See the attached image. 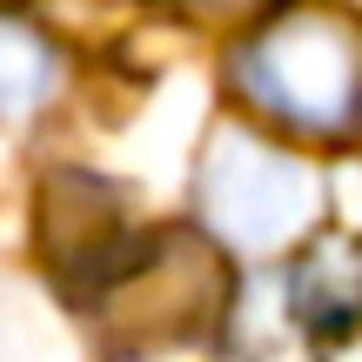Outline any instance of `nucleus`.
Listing matches in <instances>:
<instances>
[{
  "mask_svg": "<svg viewBox=\"0 0 362 362\" xmlns=\"http://www.w3.org/2000/svg\"><path fill=\"white\" fill-rule=\"evenodd\" d=\"M235 74L262 115L302 134H336L362 115V27L336 7H302L262 27Z\"/></svg>",
  "mask_w": 362,
  "mask_h": 362,
  "instance_id": "1",
  "label": "nucleus"
},
{
  "mask_svg": "<svg viewBox=\"0 0 362 362\" xmlns=\"http://www.w3.org/2000/svg\"><path fill=\"white\" fill-rule=\"evenodd\" d=\"M315 175L302 161L275 155L269 141L248 134H215L202 161V215L228 235L235 248H275L309 221Z\"/></svg>",
  "mask_w": 362,
  "mask_h": 362,
  "instance_id": "2",
  "label": "nucleus"
},
{
  "mask_svg": "<svg viewBox=\"0 0 362 362\" xmlns=\"http://www.w3.org/2000/svg\"><path fill=\"white\" fill-rule=\"evenodd\" d=\"M362 309V248H315L296 269V322L329 329Z\"/></svg>",
  "mask_w": 362,
  "mask_h": 362,
  "instance_id": "3",
  "label": "nucleus"
},
{
  "mask_svg": "<svg viewBox=\"0 0 362 362\" xmlns=\"http://www.w3.org/2000/svg\"><path fill=\"white\" fill-rule=\"evenodd\" d=\"M54 81V54L34 27L0 21V115H27Z\"/></svg>",
  "mask_w": 362,
  "mask_h": 362,
  "instance_id": "4",
  "label": "nucleus"
},
{
  "mask_svg": "<svg viewBox=\"0 0 362 362\" xmlns=\"http://www.w3.org/2000/svg\"><path fill=\"white\" fill-rule=\"evenodd\" d=\"M208 13H235V7H255V0H202Z\"/></svg>",
  "mask_w": 362,
  "mask_h": 362,
  "instance_id": "5",
  "label": "nucleus"
}]
</instances>
